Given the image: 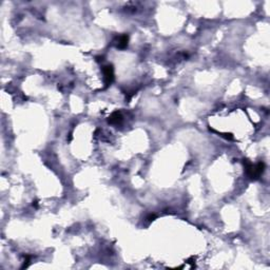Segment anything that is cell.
I'll return each instance as SVG.
<instances>
[{
    "instance_id": "5",
    "label": "cell",
    "mask_w": 270,
    "mask_h": 270,
    "mask_svg": "<svg viewBox=\"0 0 270 270\" xmlns=\"http://www.w3.org/2000/svg\"><path fill=\"white\" fill-rule=\"evenodd\" d=\"M31 258H32V256L29 255V254H26V255L24 256V263H23V266H22L21 268H26V267H28L29 264H30Z\"/></svg>"
},
{
    "instance_id": "1",
    "label": "cell",
    "mask_w": 270,
    "mask_h": 270,
    "mask_svg": "<svg viewBox=\"0 0 270 270\" xmlns=\"http://www.w3.org/2000/svg\"><path fill=\"white\" fill-rule=\"evenodd\" d=\"M244 166L246 174L252 180L258 179L260 176L263 174L264 171H265V164L263 161H258V164L253 165L249 159H244Z\"/></svg>"
},
{
    "instance_id": "3",
    "label": "cell",
    "mask_w": 270,
    "mask_h": 270,
    "mask_svg": "<svg viewBox=\"0 0 270 270\" xmlns=\"http://www.w3.org/2000/svg\"><path fill=\"white\" fill-rule=\"evenodd\" d=\"M115 43H116V47L118 49H126L128 47V43H129V36L127 34H123V35H120L118 37H116L115 39Z\"/></svg>"
},
{
    "instance_id": "2",
    "label": "cell",
    "mask_w": 270,
    "mask_h": 270,
    "mask_svg": "<svg viewBox=\"0 0 270 270\" xmlns=\"http://www.w3.org/2000/svg\"><path fill=\"white\" fill-rule=\"evenodd\" d=\"M103 81H105V88L111 86V84L114 80V68L112 65H107L103 67Z\"/></svg>"
},
{
    "instance_id": "6",
    "label": "cell",
    "mask_w": 270,
    "mask_h": 270,
    "mask_svg": "<svg viewBox=\"0 0 270 270\" xmlns=\"http://www.w3.org/2000/svg\"><path fill=\"white\" fill-rule=\"evenodd\" d=\"M155 219H156V215L154 214V213H150V214L146 217V219H147L148 222H152V221H154Z\"/></svg>"
},
{
    "instance_id": "7",
    "label": "cell",
    "mask_w": 270,
    "mask_h": 270,
    "mask_svg": "<svg viewBox=\"0 0 270 270\" xmlns=\"http://www.w3.org/2000/svg\"><path fill=\"white\" fill-rule=\"evenodd\" d=\"M96 60H97L98 62H99V61H103V56H97V57H96Z\"/></svg>"
},
{
    "instance_id": "4",
    "label": "cell",
    "mask_w": 270,
    "mask_h": 270,
    "mask_svg": "<svg viewBox=\"0 0 270 270\" xmlns=\"http://www.w3.org/2000/svg\"><path fill=\"white\" fill-rule=\"evenodd\" d=\"M108 121H109V123H111V125H119V123L123 121V115H121L120 112L115 111L110 115Z\"/></svg>"
},
{
    "instance_id": "8",
    "label": "cell",
    "mask_w": 270,
    "mask_h": 270,
    "mask_svg": "<svg viewBox=\"0 0 270 270\" xmlns=\"http://www.w3.org/2000/svg\"><path fill=\"white\" fill-rule=\"evenodd\" d=\"M33 207H35V208L38 207V202H37V200H34V202H33Z\"/></svg>"
}]
</instances>
